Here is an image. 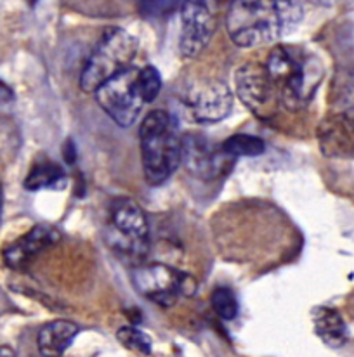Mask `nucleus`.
Wrapping results in <instances>:
<instances>
[{"label": "nucleus", "instance_id": "obj_3", "mask_svg": "<svg viewBox=\"0 0 354 357\" xmlns=\"http://www.w3.org/2000/svg\"><path fill=\"white\" fill-rule=\"evenodd\" d=\"M181 137L177 121L165 109H153L139 125V144L145 178L160 185L181 165Z\"/></svg>", "mask_w": 354, "mask_h": 357}, {"label": "nucleus", "instance_id": "obj_12", "mask_svg": "<svg viewBox=\"0 0 354 357\" xmlns=\"http://www.w3.org/2000/svg\"><path fill=\"white\" fill-rule=\"evenodd\" d=\"M318 141L328 158H354V106L328 116L318 128Z\"/></svg>", "mask_w": 354, "mask_h": 357}, {"label": "nucleus", "instance_id": "obj_7", "mask_svg": "<svg viewBox=\"0 0 354 357\" xmlns=\"http://www.w3.org/2000/svg\"><path fill=\"white\" fill-rule=\"evenodd\" d=\"M139 68L132 66L121 71L94 92L103 112L120 127H131L145 106L139 91Z\"/></svg>", "mask_w": 354, "mask_h": 357}, {"label": "nucleus", "instance_id": "obj_19", "mask_svg": "<svg viewBox=\"0 0 354 357\" xmlns=\"http://www.w3.org/2000/svg\"><path fill=\"white\" fill-rule=\"evenodd\" d=\"M117 340L128 351L141 356L152 354V338L138 326H121L117 331Z\"/></svg>", "mask_w": 354, "mask_h": 357}, {"label": "nucleus", "instance_id": "obj_4", "mask_svg": "<svg viewBox=\"0 0 354 357\" xmlns=\"http://www.w3.org/2000/svg\"><path fill=\"white\" fill-rule=\"evenodd\" d=\"M135 54L138 40L127 30L118 26L106 28L82 70L78 85L87 94H94L103 84L134 66L132 61Z\"/></svg>", "mask_w": 354, "mask_h": 357}, {"label": "nucleus", "instance_id": "obj_17", "mask_svg": "<svg viewBox=\"0 0 354 357\" xmlns=\"http://www.w3.org/2000/svg\"><path fill=\"white\" fill-rule=\"evenodd\" d=\"M221 151L231 160L242 158V156L253 158V156L264 155L266 142H264V139L252 134H235L221 144Z\"/></svg>", "mask_w": 354, "mask_h": 357}, {"label": "nucleus", "instance_id": "obj_23", "mask_svg": "<svg viewBox=\"0 0 354 357\" xmlns=\"http://www.w3.org/2000/svg\"><path fill=\"white\" fill-rule=\"evenodd\" d=\"M0 357H16V354H14L13 349L7 347V345H0Z\"/></svg>", "mask_w": 354, "mask_h": 357}, {"label": "nucleus", "instance_id": "obj_14", "mask_svg": "<svg viewBox=\"0 0 354 357\" xmlns=\"http://www.w3.org/2000/svg\"><path fill=\"white\" fill-rule=\"evenodd\" d=\"M80 326L70 319H54L38 330L37 347L42 357H61L73 344Z\"/></svg>", "mask_w": 354, "mask_h": 357}, {"label": "nucleus", "instance_id": "obj_20", "mask_svg": "<svg viewBox=\"0 0 354 357\" xmlns=\"http://www.w3.org/2000/svg\"><path fill=\"white\" fill-rule=\"evenodd\" d=\"M139 91H141L142 99H145V105L153 102L158 98L160 91H162V77H160V71L155 66L148 64V66L139 68Z\"/></svg>", "mask_w": 354, "mask_h": 357}, {"label": "nucleus", "instance_id": "obj_8", "mask_svg": "<svg viewBox=\"0 0 354 357\" xmlns=\"http://www.w3.org/2000/svg\"><path fill=\"white\" fill-rule=\"evenodd\" d=\"M235 96L230 85L223 80H198L188 87L182 96L186 116L193 123H217L233 112Z\"/></svg>", "mask_w": 354, "mask_h": 357}, {"label": "nucleus", "instance_id": "obj_21", "mask_svg": "<svg viewBox=\"0 0 354 357\" xmlns=\"http://www.w3.org/2000/svg\"><path fill=\"white\" fill-rule=\"evenodd\" d=\"M10 102H14L13 89H10L9 85L3 84V82L0 80V106L10 105Z\"/></svg>", "mask_w": 354, "mask_h": 357}, {"label": "nucleus", "instance_id": "obj_11", "mask_svg": "<svg viewBox=\"0 0 354 357\" xmlns=\"http://www.w3.org/2000/svg\"><path fill=\"white\" fill-rule=\"evenodd\" d=\"M181 37H179V51L182 58L193 59L203 52L210 44L216 31V21L205 2H182L181 3Z\"/></svg>", "mask_w": 354, "mask_h": 357}, {"label": "nucleus", "instance_id": "obj_1", "mask_svg": "<svg viewBox=\"0 0 354 357\" xmlns=\"http://www.w3.org/2000/svg\"><path fill=\"white\" fill-rule=\"evenodd\" d=\"M304 9L299 2H233L226 13V30L239 47L273 44L294 33L302 23Z\"/></svg>", "mask_w": 354, "mask_h": 357}, {"label": "nucleus", "instance_id": "obj_13", "mask_svg": "<svg viewBox=\"0 0 354 357\" xmlns=\"http://www.w3.org/2000/svg\"><path fill=\"white\" fill-rule=\"evenodd\" d=\"M59 239L61 234L56 227L47 226V224H38V226L31 227L24 236L16 239L13 245H9L3 250V262L10 269H23L37 253L44 252L49 246L56 245Z\"/></svg>", "mask_w": 354, "mask_h": 357}, {"label": "nucleus", "instance_id": "obj_15", "mask_svg": "<svg viewBox=\"0 0 354 357\" xmlns=\"http://www.w3.org/2000/svg\"><path fill=\"white\" fill-rule=\"evenodd\" d=\"M311 319H313L314 333L320 337L327 347L330 349H341L346 345L349 338L348 324H346L344 317L341 316L337 309L327 305H320L313 309L311 312Z\"/></svg>", "mask_w": 354, "mask_h": 357}, {"label": "nucleus", "instance_id": "obj_24", "mask_svg": "<svg viewBox=\"0 0 354 357\" xmlns=\"http://www.w3.org/2000/svg\"><path fill=\"white\" fill-rule=\"evenodd\" d=\"M0 208H2V191H0Z\"/></svg>", "mask_w": 354, "mask_h": 357}, {"label": "nucleus", "instance_id": "obj_6", "mask_svg": "<svg viewBox=\"0 0 354 357\" xmlns=\"http://www.w3.org/2000/svg\"><path fill=\"white\" fill-rule=\"evenodd\" d=\"M132 283L142 297L160 307H170L179 298L193 297L198 288L191 274L162 262L135 267Z\"/></svg>", "mask_w": 354, "mask_h": 357}, {"label": "nucleus", "instance_id": "obj_9", "mask_svg": "<svg viewBox=\"0 0 354 357\" xmlns=\"http://www.w3.org/2000/svg\"><path fill=\"white\" fill-rule=\"evenodd\" d=\"M235 92L257 119L270 120L276 113L280 101L264 64H242L235 73Z\"/></svg>", "mask_w": 354, "mask_h": 357}, {"label": "nucleus", "instance_id": "obj_10", "mask_svg": "<svg viewBox=\"0 0 354 357\" xmlns=\"http://www.w3.org/2000/svg\"><path fill=\"white\" fill-rule=\"evenodd\" d=\"M228 158L221 146L198 132H188L181 137V163L193 177L210 181L228 169Z\"/></svg>", "mask_w": 354, "mask_h": 357}, {"label": "nucleus", "instance_id": "obj_18", "mask_svg": "<svg viewBox=\"0 0 354 357\" xmlns=\"http://www.w3.org/2000/svg\"><path fill=\"white\" fill-rule=\"evenodd\" d=\"M210 303H212V309L221 319L224 321H233L238 316L239 303L236 298L235 291L228 287H217L216 290L210 295Z\"/></svg>", "mask_w": 354, "mask_h": 357}, {"label": "nucleus", "instance_id": "obj_16", "mask_svg": "<svg viewBox=\"0 0 354 357\" xmlns=\"http://www.w3.org/2000/svg\"><path fill=\"white\" fill-rule=\"evenodd\" d=\"M66 182L64 170L61 169L58 163L49 162V160H42L34 165V169L28 172L24 178L23 185L28 191H38V189H61Z\"/></svg>", "mask_w": 354, "mask_h": 357}, {"label": "nucleus", "instance_id": "obj_5", "mask_svg": "<svg viewBox=\"0 0 354 357\" xmlns=\"http://www.w3.org/2000/svg\"><path fill=\"white\" fill-rule=\"evenodd\" d=\"M110 245L125 259L141 262L149 250V222L135 199L120 196L110 203Z\"/></svg>", "mask_w": 354, "mask_h": 357}, {"label": "nucleus", "instance_id": "obj_22", "mask_svg": "<svg viewBox=\"0 0 354 357\" xmlns=\"http://www.w3.org/2000/svg\"><path fill=\"white\" fill-rule=\"evenodd\" d=\"M63 156L68 163H73L75 158H77V151H75V146H73V142H71V139L64 141Z\"/></svg>", "mask_w": 354, "mask_h": 357}, {"label": "nucleus", "instance_id": "obj_2", "mask_svg": "<svg viewBox=\"0 0 354 357\" xmlns=\"http://www.w3.org/2000/svg\"><path fill=\"white\" fill-rule=\"evenodd\" d=\"M278 101L299 112L313 101L325 77V66L313 52L295 45H276L264 63Z\"/></svg>", "mask_w": 354, "mask_h": 357}]
</instances>
